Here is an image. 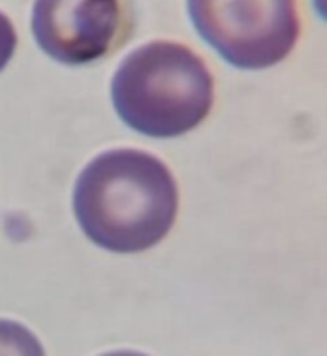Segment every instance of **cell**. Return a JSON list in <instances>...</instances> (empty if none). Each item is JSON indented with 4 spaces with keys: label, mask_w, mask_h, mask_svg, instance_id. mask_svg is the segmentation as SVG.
<instances>
[{
    "label": "cell",
    "mask_w": 327,
    "mask_h": 356,
    "mask_svg": "<svg viewBox=\"0 0 327 356\" xmlns=\"http://www.w3.org/2000/svg\"><path fill=\"white\" fill-rule=\"evenodd\" d=\"M119 15V0H33L31 33L50 58L88 65L111 50Z\"/></svg>",
    "instance_id": "cell-4"
},
{
    "label": "cell",
    "mask_w": 327,
    "mask_h": 356,
    "mask_svg": "<svg viewBox=\"0 0 327 356\" xmlns=\"http://www.w3.org/2000/svg\"><path fill=\"white\" fill-rule=\"evenodd\" d=\"M15 46H17L15 27H13L10 19L4 13H0V71L10 60V56L15 52Z\"/></svg>",
    "instance_id": "cell-6"
},
{
    "label": "cell",
    "mask_w": 327,
    "mask_h": 356,
    "mask_svg": "<svg viewBox=\"0 0 327 356\" xmlns=\"http://www.w3.org/2000/svg\"><path fill=\"white\" fill-rule=\"evenodd\" d=\"M200 38L238 69L284 60L301 31L296 0H188Z\"/></svg>",
    "instance_id": "cell-3"
},
{
    "label": "cell",
    "mask_w": 327,
    "mask_h": 356,
    "mask_svg": "<svg viewBox=\"0 0 327 356\" xmlns=\"http://www.w3.org/2000/svg\"><path fill=\"white\" fill-rule=\"evenodd\" d=\"M0 356H46L38 338L15 321H0Z\"/></svg>",
    "instance_id": "cell-5"
},
{
    "label": "cell",
    "mask_w": 327,
    "mask_h": 356,
    "mask_svg": "<svg viewBox=\"0 0 327 356\" xmlns=\"http://www.w3.org/2000/svg\"><path fill=\"white\" fill-rule=\"evenodd\" d=\"M111 96L115 111L131 129L150 138H175L209 115L213 75L190 48L157 40L121 60Z\"/></svg>",
    "instance_id": "cell-2"
},
{
    "label": "cell",
    "mask_w": 327,
    "mask_h": 356,
    "mask_svg": "<svg viewBox=\"0 0 327 356\" xmlns=\"http://www.w3.org/2000/svg\"><path fill=\"white\" fill-rule=\"evenodd\" d=\"M102 356H146V355L131 353V350H119V353H109V355H102Z\"/></svg>",
    "instance_id": "cell-7"
},
{
    "label": "cell",
    "mask_w": 327,
    "mask_h": 356,
    "mask_svg": "<svg viewBox=\"0 0 327 356\" xmlns=\"http://www.w3.org/2000/svg\"><path fill=\"white\" fill-rule=\"evenodd\" d=\"M73 211L81 232L121 254L159 244L177 215V186L157 156L119 148L96 156L79 173Z\"/></svg>",
    "instance_id": "cell-1"
}]
</instances>
